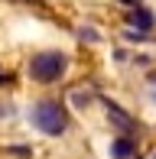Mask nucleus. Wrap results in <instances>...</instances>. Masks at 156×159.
Returning a JSON list of instances; mask_svg holds the SVG:
<instances>
[{
  "label": "nucleus",
  "mask_w": 156,
  "mask_h": 159,
  "mask_svg": "<svg viewBox=\"0 0 156 159\" xmlns=\"http://www.w3.org/2000/svg\"><path fill=\"white\" fill-rule=\"evenodd\" d=\"M127 20H130L133 26H140L143 33H150V30H153V13H150V10H143V7L130 10V16H127Z\"/></svg>",
  "instance_id": "nucleus-3"
},
{
  "label": "nucleus",
  "mask_w": 156,
  "mask_h": 159,
  "mask_svg": "<svg viewBox=\"0 0 156 159\" xmlns=\"http://www.w3.org/2000/svg\"><path fill=\"white\" fill-rule=\"evenodd\" d=\"M65 68H68V55L65 52H39V55H33V62H30V75L36 78V81H42V84L59 81V78L65 75Z\"/></svg>",
  "instance_id": "nucleus-2"
},
{
  "label": "nucleus",
  "mask_w": 156,
  "mask_h": 159,
  "mask_svg": "<svg viewBox=\"0 0 156 159\" xmlns=\"http://www.w3.org/2000/svg\"><path fill=\"white\" fill-rule=\"evenodd\" d=\"M30 120H33V127L42 130L46 136H59V133H65V127H68V111L59 101L46 98V101H36V104H33Z\"/></svg>",
  "instance_id": "nucleus-1"
},
{
  "label": "nucleus",
  "mask_w": 156,
  "mask_h": 159,
  "mask_svg": "<svg viewBox=\"0 0 156 159\" xmlns=\"http://www.w3.org/2000/svg\"><path fill=\"white\" fill-rule=\"evenodd\" d=\"M111 156L114 159H133V140H114L111 143Z\"/></svg>",
  "instance_id": "nucleus-4"
},
{
  "label": "nucleus",
  "mask_w": 156,
  "mask_h": 159,
  "mask_svg": "<svg viewBox=\"0 0 156 159\" xmlns=\"http://www.w3.org/2000/svg\"><path fill=\"white\" fill-rule=\"evenodd\" d=\"M108 111H111V117H114V120H117V124H120V127H124V130H130V127H133V120H130V117H127V114H124V111H120V107H117V104H108Z\"/></svg>",
  "instance_id": "nucleus-5"
}]
</instances>
